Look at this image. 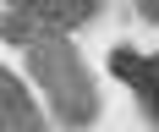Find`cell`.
<instances>
[{
  "mask_svg": "<svg viewBox=\"0 0 159 132\" xmlns=\"http://www.w3.org/2000/svg\"><path fill=\"white\" fill-rule=\"evenodd\" d=\"M28 72L33 82L44 88L49 110L61 116V127H93L99 121V88H93V72L82 66V55L71 50V39H39L28 44Z\"/></svg>",
  "mask_w": 159,
  "mask_h": 132,
  "instance_id": "6da1fadb",
  "label": "cell"
},
{
  "mask_svg": "<svg viewBox=\"0 0 159 132\" xmlns=\"http://www.w3.org/2000/svg\"><path fill=\"white\" fill-rule=\"evenodd\" d=\"M93 0H22V6H6L0 11V33L6 44H39V39H61V28H77V22H93Z\"/></svg>",
  "mask_w": 159,
  "mask_h": 132,
  "instance_id": "7a4b0ae2",
  "label": "cell"
},
{
  "mask_svg": "<svg viewBox=\"0 0 159 132\" xmlns=\"http://www.w3.org/2000/svg\"><path fill=\"white\" fill-rule=\"evenodd\" d=\"M110 72L143 99V110L154 116V127H159V55H137V50L121 44V50H110Z\"/></svg>",
  "mask_w": 159,
  "mask_h": 132,
  "instance_id": "3957f363",
  "label": "cell"
},
{
  "mask_svg": "<svg viewBox=\"0 0 159 132\" xmlns=\"http://www.w3.org/2000/svg\"><path fill=\"white\" fill-rule=\"evenodd\" d=\"M0 132H49L44 127V116L33 110V99H28V88L0 66Z\"/></svg>",
  "mask_w": 159,
  "mask_h": 132,
  "instance_id": "277c9868",
  "label": "cell"
}]
</instances>
